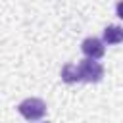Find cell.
<instances>
[{
    "mask_svg": "<svg viewBox=\"0 0 123 123\" xmlns=\"http://www.w3.org/2000/svg\"><path fill=\"white\" fill-rule=\"evenodd\" d=\"M17 111L27 121H38L46 115V104L40 98H25L23 102H19Z\"/></svg>",
    "mask_w": 123,
    "mask_h": 123,
    "instance_id": "cell-1",
    "label": "cell"
},
{
    "mask_svg": "<svg viewBox=\"0 0 123 123\" xmlns=\"http://www.w3.org/2000/svg\"><path fill=\"white\" fill-rule=\"evenodd\" d=\"M81 69V79L85 83H100L104 77V65L96 60H83L79 63Z\"/></svg>",
    "mask_w": 123,
    "mask_h": 123,
    "instance_id": "cell-2",
    "label": "cell"
},
{
    "mask_svg": "<svg viewBox=\"0 0 123 123\" xmlns=\"http://www.w3.org/2000/svg\"><path fill=\"white\" fill-rule=\"evenodd\" d=\"M81 50L86 56V60H98V58L104 56L106 46H104V40H100L96 37H88L81 42Z\"/></svg>",
    "mask_w": 123,
    "mask_h": 123,
    "instance_id": "cell-3",
    "label": "cell"
},
{
    "mask_svg": "<svg viewBox=\"0 0 123 123\" xmlns=\"http://www.w3.org/2000/svg\"><path fill=\"white\" fill-rule=\"evenodd\" d=\"M62 81L67 83V85H73V83L83 81V79H81V69H79V65H75V63H65V65L62 67Z\"/></svg>",
    "mask_w": 123,
    "mask_h": 123,
    "instance_id": "cell-4",
    "label": "cell"
},
{
    "mask_svg": "<svg viewBox=\"0 0 123 123\" xmlns=\"http://www.w3.org/2000/svg\"><path fill=\"white\" fill-rule=\"evenodd\" d=\"M123 42V27L108 25L104 29V44H119Z\"/></svg>",
    "mask_w": 123,
    "mask_h": 123,
    "instance_id": "cell-5",
    "label": "cell"
},
{
    "mask_svg": "<svg viewBox=\"0 0 123 123\" xmlns=\"http://www.w3.org/2000/svg\"><path fill=\"white\" fill-rule=\"evenodd\" d=\"M115 13H117V17H119V19H123V0L115 4Z\"/></svg>",
    "mask_w": 123,
    "mask_h": 123,
    "instance_id": "cell-6",
    "label": "cell"
},
{
    "mask_svg": "<svg viewBox=\"0 0 123 123\" xmlns=\"http://www.w3.org/2000/svg\"><path fill=\"white\" fill-rule=\"evenodd\" d=\"M42 123H48V121H42Z\"/></svg>",
    "mask_w": 123,
    "mask_h": 123,
    "instance_id": "cell-7",
    "label": "cell"
}]
</instances>
